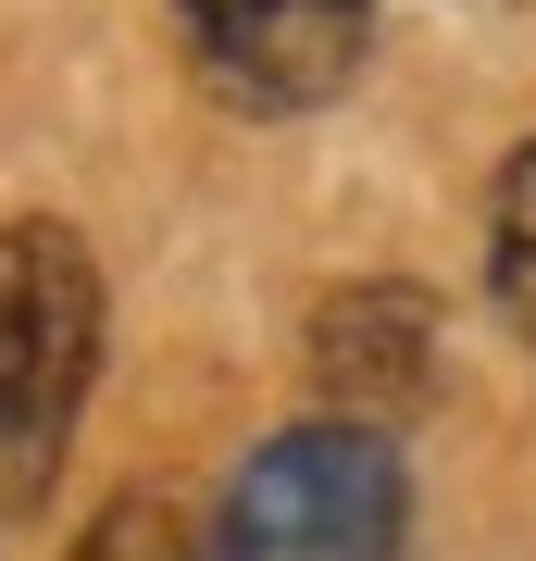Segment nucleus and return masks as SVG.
<instances>
[{
	"label": "nucleus",
	"mask_w": 536,
	"mask_h": 561,
	"mask_svg": "<svg viewBox=\"0 0 536 561\" xmlns=\"http://www.w3.org/2000/svg\"><path fill=\"white\" fill-rule=\"evenodd\" d=\"M100 387V250L76 225H0V474L38 486Z\"/></svg>",
	"instance_id": "nucleus-1"
},
{
	"label": "nucleus",
	"mask_w": 536,
	"mask_h": 561,
	"mask_svg": "<svg viewBox=\"0 0 536 561\" xmlns=\"http://www.w3.org/2000/svg\"><path fill=\"white\" fill-rule=\"evenodd\" d=\"M399 449L375 424H287L238 461L225 549L238 561H387L399 549Z\"/></svg>",
	"instance_id": "nucleus-2"
},
{
	"label": "nucleus",
	"mask_w": 536,
	"mask_h": 561,
	"mask_svg": "<svg viewBox=\"0 0 536 561\" xmlns=\"http://www.w3.org/2000/svg\"><path fill=\"white\" fill-rule=\"evenodd\" d=\"M175 50L225 113L287 125L350 101V76L375 62V0H175Z\"/></svg>",
	"instance_id": "nucleus-3"
},
{
	"label": "nucleus",
	"mask_w": 536,
	"mask_h": 561,
	"mask_svg": "<svg viewBox=\"0 0 536 561\" xmlns=\"http://www.w3.org/2000/svg\"><path fill=\"white\" fill-rule=\"evenodd\" d=\"M424 362H437V300L399 275H362V287H324L312 300V387L338 400V424H375L424 400Z\"/></svg>",
	"instance_id": "nucleus-4"
},
{
	"label": "nucleus",
	"mask_w": 536,
	"mask_h": 561,
	"mask_svg": "<svg viewBox=\"0 0 536 561\" xmlns=\"http://www.w3.org/2000/svg\"><path fill=\"white\" fill-rule=\"evenodd\" d=\"M487 300L536 350V138L499 162V187H487Z\"/></svg>",
	"instance_id": "nucleus-5"
},
{
	"label": "nucleus",
	"mask_w": 536,
	"mask_h": 561,
	"mask_svg": "<svg viewBox=\"0 0 536 561\" xmlns=\"http://www.w3.org/2000/svg\"><path fill=\"white\" fill-rule=\"evenodd\" d=\"M76 561H199V549H187V512L175 500H113L76 537Z\"/></svg>",
	"instance_id": "nucleus-6"
}]
</instances>
